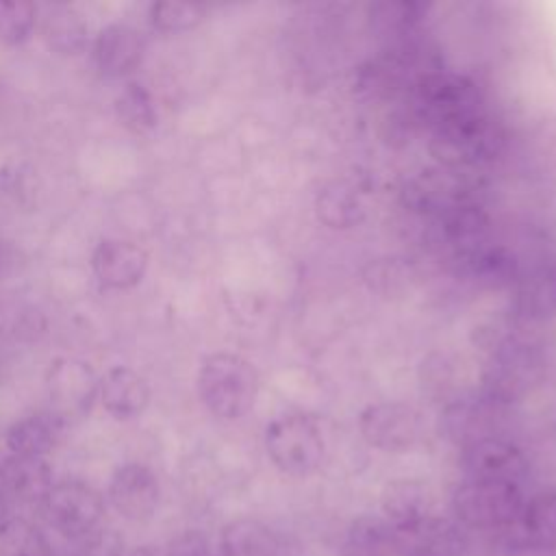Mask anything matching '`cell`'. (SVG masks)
Returning <instances> with one entry per match:
<instances>
[{
  "label": "cell",
  "instance_id": "9a60e30c",
  "mask_svg": "<svg viewBox=\"0 0 556 556\" xmlns=\"http://www.w3.org/2000/svg\"><path fill=\"white\" fill-rule=\"evenodd\" d=\"M382 513L391 530H404L434 515V497L419 480H393L382 493Z\"/></svg>",
  "mask_w": 556,
  "mask_h": 556
},
{
  "label": "cell",
  "instance_id": "4fadbf2b",
  "mask_svg": "<svg viewBox=\"0 0 556 556\" xmlns=\"http://www.w3.org/2000/svg\"><path fill=\"white\" fill-rule=\"evenodd\" d=\"M98 397L115 419H132L141 415L150 402L148 380L130 367H111L100 378Z\"/></svg>",
  "mask_w": 556,
  "mask_h": 556
},
{
  "label": "cell",
  "instance_id": "3957f363",
  "mask_svg": "<svg viewBox=\"0 0 556 556\" xmlns=\"http://www.w3.org/2000/svg\"><path fill=\"white\" fill-rule=\"evenodd\" d=\"M265 450L269 460L287 476L313 473L324 456L319 426L302 413H287L265 428Z\"/></svg>",
  "mask_w": 556,
  "mask_h": 556
},
{
  "label": "cell",
  "instance_id": "7c38bea8",
  "mask_svg": "<svg viewBox=\"0 0 556 556\" xmlns=\"http://www.w3.org/2000/svg\"><path fill=\"white\" fill-rule=\"evenodd\" d=\"M0 484L9 502L41 506L52 489V469L43 458L9 454L0 460Z\"/></svg>",
  "mask_w": 556,
  "mask_h": 556
},
{
  "label": "cell",
  "instance_id": "cb8c5ba5",
  "mask_svg": "<svg viewBox=\"0 0 556 556\" xmlns=\"http://www.w3.org/2000/svg\"><path fill=\"white\" fill-rule=\"evenodd\" d=\"M37 26V7L30 2H0V43L22 46Z\"/></svg>",
  "mask_w": 556,
  "mask_h": 556
},
{
  "label": "cell",
  "instance_id": "8fae6325",
  "mask_svg": "<svg viewBox=\"0 0 556 556\" xmlns=\"http://www.w3.org/2000/svg\"><path fill=\"white\" fill-rule=\"evenodd\" d=\"M143 52H146L143 35L135 26L122 24V22H113L104 26L96 35L91 46L96 67L100 70V74L109 78H122L132 70H137L139 63L143 61Z\"/></svg>",
  "mask_w": 556,
  "mask_h": 556
},
{
  "label": "cell",
  "instance_id": "277c9868",
  "mask_svg": "<svg viewBox=\"0 0 556 556\" xmlns=\"http://www.w3.org/2000/svg\"><path fill=\"white\" fill-rule=\"evenodd\" d=\"M41 510L48 526L74 543L100 528L104 517V500L87 482L63 480L52 484L41 502Z\"/></svg>",
  "mask_w": 556,
  "mask_h": 556
},
{
  "label": "cell",
  "instance_id": "d6986e66",
  "mask_svg": "<svg viewBox=\"0 0 556 556\" xmlns=\"http://www.w3.org/2000/svg\"><path fill=\"white\" fill-rule=\"evenodd\" d=\"M217 552L219 556H276L278 541L263 521L241 517L224 526Z\"/></svg>",
  "mask_w": 556,
  "mask_h": 556
},
{
  "label": "cell",
  "instance_id": "5b68a950",
  "mask_svg": "<svg viewBox=\"0 0 556 556\" xmlns=\"http://www.w3.org/2000/svg\"><path fill=\"white\" fill-rule=\"evenodd\" d=\"M456 517L471 528L513 526L523 508L519 484L465 480L452 497Z\"/></svg>",
  "mask_w": 556,
  "mask_h": 556
},
{
  "label": "cell",
  "instance_id": "d4e9b609",
  "mask_svg": "<svg viewBox=\"0 0 556 556\" xmlns=\"http://www.w3.org/2000/svg\"><path fill=\"white\" fill-rule=\"evenodd\" d=\"M317 206H319L321 219L334 228L352 226L361 217V211H363L358 198L352 193V189H348L343 185H332V187L324 189Z\"/></svg>",
  "mask_w": 556,
  "mask_h": 556
},
{
  "label": "cell",
  "instance_id": "e0dca14e",
  "mask_svg": "<svg viewBox=\"0 0 556 556\" xmlns=\"http://www.w3.org/2000/svg\"><path fill=\"white\" fill-rule=\"evenodd\" d=\"M89 26L70 4H48L41 13V37L56 54H78L87 46Z\"/></svg>",
  "mask_w": 556,
  "mask_h": 556
},
{
  "label": "cell",
  "instance_id": "2e32d148",
  "mask_svg": "<svg viewBox=\"0 0 556 556\" xmlns=\"http://www.w3.org/2000/svg\"><path fill=\"white\" fill-rule=\"evenodd\" d=\"M393 549L400 556H456L460 541L452 523L432 515L410 528L391 530Z\"/></svg>",
  "mask_w": 556,
  "mask_h": 556
},
{
  "label": "cell",
  "instance_id": "30bf717a",
  "mask_svg": "<svg viewBox=\"0 0 556 556\" xmlns=\"http://www.w3.org/2000/svg\"><path fill=\"white\" fill-rule=\"evenodd\" d=\"M91 269L98 282L106 289H132L146 276L148 254L132 241L104 239L91 254Z\"/></svg>",
  "mask_w": 556,
  "mask_h": 556
},
{
  "label": "cell",
  "instance_id": "4dcf8cb0",
  "mask_svg": "<svg viewBox=\"0 0 556 556\" xmlns=\"http://www.w3.org/2000/svg\"><path fill=\"white\" fill-rule=\"evenodd\" d=\"M0 106H2V93H0Z\"/></svg>",
  "mask_w": 556,
  "mask_h": 556
},
{
  "label": "cell",
  "instance_id": "603a6c76",
  "mask_svg": "<svg viewBox=\"0 0 556 556\" xmlns=\"http://www.w3.org/2000/svg\"><path fill=\"white\" fill-rule=\"evenodd\" d=\"M428 13V4L421 2H382L374 7V26L393 39H402L419 28Z\"/></svg>",
  "mask_w": 556,
  "mask_h": 556
},
{
  "label": "cell",
  "instance_id": "ba28073f",
  "mask_svg": "<svg viewBox=\"0 0 556 556\" xmlns=\"http://www.w3.org/2000/svg\"><path fill=\"white\" fill-rule=\"evenodd\" d=\"M358 428L369 445L384 452H406L421 437L419 413L404 402L369 404L358 417Z\"/></svg>",
  "mask_w": 556,
  "mask_h": 556
},
{
  "label": "cell",
  "instance_id": "8992f818",
  "mask_svg": "<svg viewBox=\"0 0 556 556\" xmlns=\"http://www.w3.org/2000/svg\"><path fill=\"white\" fill-rule=\"evenodd\" d=\"M100 380L93 369L80 358H56L50 363L46 374V391L50 400V410L65 424L85 417L96 397Z\"/></svg>",
  "mask_w": 556,
  "mask_h": 556
},
{
  "label": "cell",
  "instance_id": "f1b7e54d",
  "mask_svg": "<svg viewBox=\"0 0 556 556\" xmlns=\"http://www.w3.org/2000/svg\"><path fill=\"white\" fill-rule=\"evenodd\" d=\"M124 556H159V552L152 545H139V547H135L132 552H128Z\"/></svg>",
  "mask_w": 556,
  "mask_h": 556
},
{
  "label": "cell",
  "instance_id": "83f0119b",
  "mask_svg": "<svg viewBox=\"0 0 556 556\" xmlns=\"http://www.w3.org/2000/svg\"><path fill=\"white\" fill-rule=\"evenodd\" d=\"M9 506H11V502H9V497H7V493H4V489L0 484V523L4 519H9Z\"/></svg>",
  "mask_w": 556,
  "mask_h": 556
},
{
  "label": "cell",
  "instance_id": "ffe728a7",
  "mask_svg": "<svg viewBox=\"0 0 556 556\" xmlns=\"http://www.w3.org/2000/svg\"><path fill=\"white\" fill-rule=\"evenodd\" d=\"M115 115L135 135H148L159 124L156 102L141 83H128L115 98Z\"/></svg>",
  "mask_w": 556,
  "mask_h": 556
},
{
  "label": "cell",
  "instance_id": "ac0fdd59",
  "mask_svg": "<svg viewBox=\"0 0 556 556\" xmlns=\"http://www.w3.org/2000/svg\"><path fill=\"white\" fill-rule=\"evenodd\" d=\"M519 541L534 549L556 547V493L541 491L523 502V508L513 523Z\"/></svg>",
  "mask_w": 556,
  "mask_h": 556
},
{
  "label": "cell",
  "instance_id": "7402d4cb",
  "mask_svg": "<svg viewBox=\"0 0 556 556\" xmlns=\"http://www.w3.org/2000/svg\"><path fill=\"white\" fill-rule=\"evenodd\" d=\"M0 556H52L46 534L24 517L0 523Z\"/></svg>",
  "mask_w": 556,
  "mask_h": 556
},
{
  "label": "cell",
  "instance_id": "9c48e42d",
  "mask_svg": "<svg viewBox=\"0 0 556 556\" xmlns=\"http://www.w3.org/2000/svg\"><path fill=\"white\" fill-rule=\"evenodd\" d=\"M111 506L130 521H146L154 515L161 497L159 480L148 465L126 463L109 480Z\"/></svg>",
  "mask_w": 556,
  "mask_h": 556
},
{
  "label": "cell",
  "instance_id": "6da1fadb",
  "mask_svg": "<svg viewBox=\"0 0 556 556\" xmlns=\"http://www.w3.org/2000/svg\"><path fill=\"white\" fill-rule=\"evenodd\" d=\"M415 102L443 163L460 167L491 159L500 135L471 78L456 72L426 74L417 83Z\"/></svg>",
  "mask_w": 556,
  "mask_h": 556
},
{
  "label": "cell",
  "instance_id": "44dd1931",
  "mask_svg": "<svg viewBox=\"0 0 556 556\" xmlns=\"http://www.w3.org/2000/svg\"><path fill=\"white\" fill-rule=\"evenodd\" d=\"M519 304L530 317L556 315V258L541 263L521 280Z\"/></svg>",
  "mask_w": 556,
  "mask_h": 556
},
{
  "label": "cell",
  "instance_id": "52a82bcc",
  "mask_svg": "<svg viewBox=\"0 0 556 556\" xmlns=\"http://www.w3.org/2000/svg\"><path fill=\"white\" fill-rule=\"evenodd\" d=\"M458 465L467 480L482 482L519 484L528 473V460L523 452L513 441H506L497 434L463 445Z\"/></svg>",
  "mask_w": 556,
  "mask_h": 556
},
{
  "label": "cell",
  "instance_id": "4316f807",
  "mask_svg": "<svg viewBox=\"0 0 556 556\" xmlns=\"http://www.w3.org/2000/svg\"><path fill=\"white\" fill-rule=\"evenodd\" d=\"M165 556H217V554L213 549L211 539L204 532L185 530L169 541Z\"/></svg>",
  "mask_w": 556,
  "mask_h": 556
},
{
  "label": "cell",
  "instance_id": "f546056e",
  "mask_svg": "<svg viewBox=\"0 0 556 556\" xmlns=\"http://www.w3.org/2000/svg\"><path fill=\"white\" fill-rule=\"evenodd\" d=\"M7 263H9V256H7V250H4V245L0 243V276H2V271L7 269Z\"/></svg>",
  "mask_w": 556,
  "mask_h": 556
},
{
  "label": "cell",
  "instance_id": "7a4b0ae2",
  "mask_svg": "<svg viewBox=\"0 0 556 556\" xmlns=\"http://www.w3.org/2000/svg\"><path fill=\"white\" fill-rule=\"evenodd\" d=\"M198 395L215 417L239 419L256 404L258 374L243 356L211 354L198 369Z\"/></svg>",
  "mask_w": 556,
  "mask_h": 556
},
{
  "label": "cell",
  "instance_id": "484cf974",
  "mask_svg": "<svg viewBox=\"0 0 556 556\" xmlns=\"http://www.w3.org/2000/svg\"><path fill=\"white\" fill-rule=\"evenodd\" d=\"M204 20V7L195 2H154L150 22L161 33H182Z\"/></svg>",
  "mask_w": 556,
  "mask_h": 556
},
{
  "label": "cell",
  "instance_id": "5bb4252c",
  "mask_svg": "<svg viewBox=\"0 0 556 556\" xmlns=\"http://www.w3.org/2000/svg\"><path fill=\"white\" fill-rule=\"evenodd\" d=\"M63 430H65V421L48 408V410L28 413L15 419L9 426L4 441L11 454L43 458L48 452H52L59 445Z\"/></svg>",
  "mask_w": 556,
  "mask_h": 556
}]
</instances>
